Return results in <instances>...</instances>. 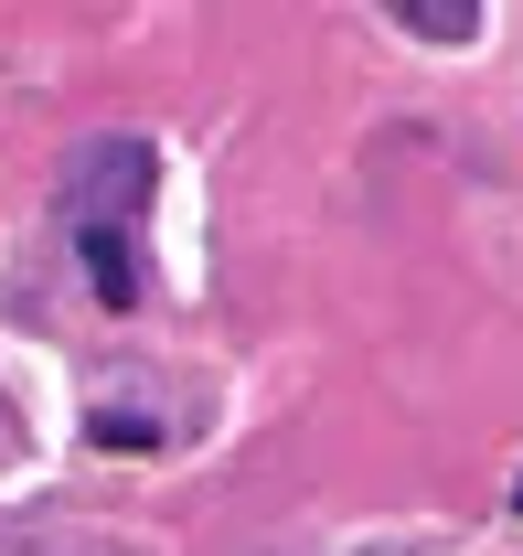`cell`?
<instances>
[{
	"label": "cell",
	"instance_id": "obj_1",
	"mask_svg": "<svg viewBox=\"0 0 523 556\" xmlns=\"http://www.w3.org/2000/svg\"><path fill=\"white\" fill-rule=\"evenodd\" d=\"M139 193H150V139H107L75 172V236H129Z\"/></svg>",
	"mask_w": 523,
	"mask_h": 556
},
{
	"label": "cell",
	"instance_id": "obj_3",
	"mask_svg": "<svg viewBox=\"0 0 523 556\" xmlns=\"http://www.w3.org/2000/svg\"><path fill=\"white\" fill-rule=\"evenodd\" d=\"M513 514H523V482H513Z\"/></svg>",
	"mask_w": 523,
	"mask_h": 556
},
{
	"label": "cell",
	"instance_id": "obj_2",
	"mask_svg": "<svg viewBox=\"0 0 523 556\" xmlns=\"http://www.w3.org/2000/svg\"><path fill=\"white\" fill-rule=\"evenodd\" d=\"M406 33H428V43H470L481 11H470V0H449V11H406Z\"/></svg>",
	"mask_w": 523,
	"mask_h": 556
}]
</instances>
